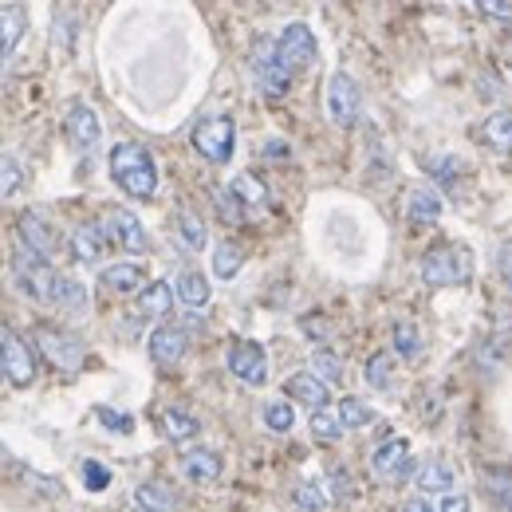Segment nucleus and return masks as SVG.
Instances as JSON below:
<instances>
[{
  "mask_svg": "<svg viewBox=\"0 0 512 512\" xmlns=\"http://www.w3.org/2000/svg\"><path fill=\"white\" fill-rule=\"evenodd\" d=\"M111 178L127 197L150 201L158 193V162L142 142H119L111 150Z\"/></svg>",
  "mask_w": 512,
  "mask_h": 512,
  "instance_id": "1",
  "label": "nucleus"
},
{
  "mask_svg": "<svg viewBox=\"0 0 512 512\" xmlns=\"http://www.w3.org/2000/svg\"><path fill=\"white\" fill-rule=\"evenodd\" d=\"M422 280L430 288H457V284H469L473 276V253L465 245H434L422 253V264H418Z\"/></svg>",
  "mask_w": 512,
  "mask_h": 512,
  "instance_id": "2",
  "label": "nucleus"
},
{
  "mask_svg": "<svg viewBox=\"0 0 512 512\" xmlns=\"http://www.w3.org/2000/svg\"><path fill=\"white\" fill-rule=\"evenodd\" d=\"M12 280H16V288H20L28 300H36V304H52V292H56L60 272L52 268V260L28 253V249L20 245V249L12 253Z\"/></svg>",
  "mask_w": 512,
  "mask_h": 512,
  "instance_id": "3",
  "label": "nucleus"
},
{
  "mask_svg": "<svg viewBox=\"0 0 512 512\" xmlns=\"http://www.w3.org/2000/svg\"><path fill=\"white\" fill-rule=\"evenodd\" d=\"M193 150L213 162V166H225L237 150V123L229 115H213V119H201L193 127Z\"/></svg>",
  "mask_w": 512,
  "mask_h": 512,
  "instance_id": "4",
  "label": "nucleus"
},
{
  "mask_svg": "<svg viewBox=\"0 0 512 512\" xmlns=\"http://www.w3.org/2000/svg\"><path fill=\"white\" fill-rule=\"evenodd\" d=\"M253 75H256V87H260L264 99H284V95H288V87H292V71L280 64V56H276V40H256Z\"/></svg>",
  "mask_w": 512,
  "mask_h": 512,
  "instance_id": "5",
  "label": "nucleus"
},
{
  "mask_svg": "<svg viewBox=\"0 0 512 512\" xmlns=\"http://www.w3.org/2000/svg\"><path fill=\"white\" fill-rule=\"evenodd\" d=\"M32 335H36L40 355H44L52 367H60V371H79V367H83L87 347H83L71 331H60V327H36Z\"/></svg>",
  "mask_w": 512,
  "mask_h": 512,
  "instance_id": "6",
  "label": "nucleus"
},
{
  "mask_svg": "<svg viewBox=\"0 0 512 512\" xmlns=\"http://www.w3.org/2000/svg\"><path fill=\"white\" fill-rule=\"evenodd\" d=\"M323 107H327V119H331L335 127L347 130L359 123L363 99H359V87H355V79H351L347 71H335V75L327 79V99H323Z\"/></svg>",
  "mask_w": 512,
  "mask_h": 512,
  "instance_id": "7",
  "label": "nucleus"
},
{
  "mask_svg": "<svg viewBox=\"0 0 512 512\" xmlns=\"http://www.w3.org/2000/svg\"><path fill=\"white\" fill-rule=\"evenodd\" d=\"M0 375L12 386H32L36 379V359H32L28 343L8 327H0Z\"/></svg>",
  "mask_w": 512,
  "mask_h": 512,
  "instance_id": "8",
  "label": "nucleus"
},
{
  "mask_svg": "<svg viewBox=\"0 0 512 512\" xmlns=\"http://www.w3.org/2000/svg\"><path fill=\"white\" fill-rule=\"evenodd\" d=\"M316 52L320 48H316V36H312L308 24H288L280 32V40H276V56H280V64L288 67L292 75L316 64Z\"/></svg>",
  "mask_w": 512,
  "mask_h": 512,
  "instance_id": "9",
  "label": "nucleus"
},
{
  "mask_svg": "<svg viewBox=\"0 0 512 512\" xmlns=\"http://www.w3.org/2000/svg\"><path fill=\"white\" fill-rule=\"evenodd\" d=\"M229 371L249 386H264L268 383V355L256 339H237L229 343Z\"/></svg>",
  "mask_w": 512,
  "mask_h": 512,
  "instance_id": "10",
  "label": "nucleus"
},
{
  "mask_svg": "<svg viewBox=\"0 0 512 512\" xmlns=\"http://www.w3.org/2000/svg\"><path fill=\"white\" fill-rule=\"evenodd\" d=\"M103 233H107V241L111 245H119V249H127V253H146L150 249V237H146V229H142V221L130 213V209H111L103 221Z\"/></svg>",
  "mask_w": 512,
  "mask_h": 512,
  "instance_id": "11",
  "label": "nucleus"
},
{
  "mask_svg": "<svg viewBox=\"0 0 512 512\" xmlns=\"http://www.w3.org/2000/svg\"><path fill=\"white\" fill-rule=\"evenodd\" d=\"M16 233H20V245H24L28 253L44 256V260H52V256L60 253V237H56V229H52L40 213H32V209H24V213H20Z\"/></svg>",
  "mask_w": 512,
  "mask_h": 512,
  "instance_id": "12",
  "label": "nucleus"
},
{
  "mask_svg": "<svg viewBox=\"0 0 512 512\" xmlns=\"http://www.w3.org/2000/svg\"><path fill=\"white\" fill-rule=\"evenodd\" d=\"M410 469H414V461H410L406 438H390V442H383V446L371 453V473L379 481H406Z\"/></svg>",
  "mask_w": 512,
  "mask_h": 512,
  "instance_id": "13",
  "label": "nucleus"
},
{
  "mask_svg": "<svg viewBox=\"0 0 512 512\" xmlns=\"http://www.w3.org/2000/svg\"><path fill=\"white\" fill-rule=\"evenodd\" d=\"M186 347H190V339L178 323H162V327L150 331V359L158 367H178L186 359Z\"/></svg>",
  "mask_w": 512,
  "mask_h": 512,
  "instance_id": "14",
  "label": "nucleus"
},
{
  "mask_svg": "<svg viewBox=\"0 0 512 512\" xmlns=\"http://www.w3.org/2000/svg\"><path fill=\"white\" fill-rule=\"evenodd\" d=\"M67 138H71V146L83 150V154H91V150L99 146L103 127H99V115H95L87 103H71V107H67Z\"/></svg>",
  "mask_w": 512,
  "mask_h": 512,
  "instance_id": "15",
  "label": "nucleus"
},
{
  "mask_svg": "<svg viewBox=\"0 0 512 512\" xmlns=\"http://www.w3.org/2000/svg\"><path fill=\"white\" fill-rule=\"evenodd\" d=\"M24 32H28V12H24V4H0V71L12 60V52L20 48Z\"/></svg>",
  "mask_w": 512,
  "mask_h": 512,
  "instance_id": "16",
  "label": "nucleus"
},
{
  "mask_svg": "<svg viewBox=\"0 0 512 512\" xmlns=\"http://www.w3.org/2000/svg\"><path fill=\"white\" fill-rule=\"evenodd\" d=\"M103 292L111 296H130V292H142L146 288V268L134 264V260H123V264H107L103 276H99Z\"/></svg>",
  "mask_w": 512,
  "mask_h": 512,
  "instance_id": "17",
  "label": "nucleus"
},
{
  "mask_svg": "<svg viewBox=\"0 0 512 512\" xmlns=\"http://www.w3.org/2000/svg\"><path fill=\"white\" fill-rule=\"evenodd\" d=\"M107 233H103V225L99 221H87V225H79L75 233H71V256L79 260V264H95V260H103L107 253Z\"/></svg>",
  "mask_w": 512,
  "mask_h": 512,
  "instance_id": "18",
  "label": "nucleus"
},
{
  "mask_svg": "<svg viewBox=\"0 0 512 512\" xmlns=\"http://www.w3.org/2000/svg\"><path fill=\"white\" fill-rule=\"evenodd\" d=\"M182 473L190 477L193 485H213L225 473V461L213 449H190V453H182Z\"/></svg>",
  "mask_w": 512,
  "mask_h": 512,
  "instance_id": "19",
  "label": "nucleus"
},
{
  "mask_svg": "<svg viewBox=\"0 0 512 512\" xmlns=\"http://www.w3.org/2000/svg\"><path fill=\"white\" fill-rule=\"evenodd\" d=\"M134 512H178V493L166 481H142L134 489Z\"/></svg>",
  "mask_w": 512,
  "mask_h": 512,
  "instance_id": "20",
  "label": "nucleus"
},
{
  "mask_svg": "<svg viewBox=\"0 0 512 512\" xmlns=\"http://www.w3.org/2000/svg\"><path fill=\"white\" fill-rule=\"evenodd\" d=\"M284 394H288V398H296V402H304V406H312V410H323V406H327V398H331L327 383H320L312 371L292 375V379L284 383Z\"/></svg>",
  "mask_w": 512,
  "mask_h": 512,
  "instance_id": "21",
  "label": "nucleus"
},
{
  "mask_svg": "<svg viewBox=\"0 0 512 512\" xmlns=\"http://www.w3.org/2000/svg\"><path fill=\"white\" fill-rule=\"evenodd\" d=\"M174 288L166 284V280H154V284H146L142 292H138V316H146V320H162V316H170V308H174Z\"/></svg>",
  "mask_w": 512,
  "mask_h": 512,
  "instance_id": "22",
  "label": "nucleus"
},
{
  "mask_svg": "<svg viewBox=\"0 0 512 512\" xmlns=\"http://www.w3.org/2000/svg\"><path fill=\"white\" fill-rule=\"evenodd\" d=\"M406 217L414 225H438V217H442V197H438V190H430V186L410 190V197H406Z\"/></svg>",
  "mask_w": 512,
  "mask_h": 512,
  "instance_id": "23",
  "label": "nucleus"
},
{
  "mask_svg": "<svg viewBox=\"0 0 512 512\" xmlns=\"http://www.w3.org/2000/svg\"><path fill=\"white\" fill-rule=\"evenodd\" d=\"M174 296L182 300V308H190V312H205V308H209V280H205L201 272L186 268V272L178 276V284H174Z\"/></svg>",
  "mask_w": 512,
  "mask_h": 512,
  "instance_id": "24",
  "label": "nucleus"
},
{
  "mask_svg": "<svg viewBox=\"0 0 512 512\" xmlns=\"http://www.w3.org/2000/svg\"><path fill=\"white\" fill-rule=\"evenodd\" d=\"M87 288L79 284V280H71V276H60L56 280V292H52V308H60L64 316H83L87 312Z\"/></svg>",
  "mask_w": 512,
  "mask_h": 512,
  "instance_id": "25",
  "label": "nucleus"
},
{
  "mask_svg": "<svg viewBox=\"0 0 512 512\" xmlns=\"http://www.w3.org/2000/svg\"><path fill=\"white\" fill-rule=\"evenodd\" d=\"M453 485H457V473H453L449 461H426V465L418 469V489H422V493L446 497V493H453Z\"/></svg>",
  "mask_w": 512,
  "mask_h": 512,
  "instance_id": "26",
  "label": "nucleus"
},
{
  "mask_svg": "<svg viewBox=\"0 0 512 512\" xmlns=\"http://www.w3.org/2000/svg\"><path fill=\"white\" fill-rule=\"evenodd\" d=\"M229 193L241 201L245 213H249V209H268V190H264V182L253 178V174H237V178L229 182Z\"/></svg>",
  "mask_w": 512,
  "mask_h": 512,
  "instance_id": "27",
  "label": "nucleus"
},
{
  "mask_svg": "<svg viewBox=\"0 0 512 512\" xmlns=\"http://www.w3.org/2000/svg\"><path fill=\"white\" fill-rule=\"evenodd\" d=\"M162 434L182 446V442H193V438L201 434V422H197L193 414H186V410H166V414H162Z\"/></svg>",
  "mask_w": 512,
  "mask_h": 512,
  "instance_id": "28",
  "label": "nucleus"
},
{
  "mask_svg": "<svg viewBox=\"0 0 512 512\" xmlns=\"http://www.w3.org/2000/svg\"><path fill=\"white\" fill-rule=\"evenodd\" d=\"M241 264H245V249H241L237 241H221V245L213 249V276H217V280H233V276L241 272Z\"/></svg>",
  "mask_w": 512,
  "mask_h": 512,
  "instance_id": "29",
  "label": "nucleus"
},
{
  "mask_svg": "<svg viewBox=\"0 0 512 512\" xmlns=\"http://www.w3.org/2000/svg\"><path fill=\"white\" fill-rule=\"evenodd\" d=\"M308 430H312V438L323 442V446H335V442L347 434V430H343V422H339V414H335V410H327V406H323V410H312Z\"/></svg>",
  "mask_w": 512,
  "mask_h": 512,
  "instance_id": "30",
  "label": "nucleus"
},
{
  "mask_svg": "<svg viewBox=\"0 0 512 512\" xmlns=\"http://www.w3.org/2000/svg\"><path fill=\"white\" fill-rule=\"evenodd\" d=\"M178 237H182V245H186V249H193V253H201V249L209 245L205 221H201L193 209H182V213H178Z\"/></svg>",
  "mask_w": 512,
  "mask_h": 512,
  "instance_id": "31",
  "label": "nucleus"
},
{
  "mask_svg": "<svg viewBox=\"0 0 512 512\" xmlns=\"http://www.w3.org/2000/svg\"><path fill=\"white\" fill-rule=\"evenodd\" d=\"M485 142L493 146V150H512V111H497V115H489L485 119Z\"/></svg>",
  "mask_w": 512,
  "mask_h": 512,
  "instance_id": "32",
  "label": "nucleus"
},
{
  "mask_svg": "<svg viewBox=\"0 0 512 512\" xmlns=\"http://www.w3.org/2000/svg\"><path fill=\"white\" fill-rule=\"evenodd\" d=\"M363 379L375 386V390H390V383H394V355H390V351H379V355H371V359H367V371H363Z\"/></svg>",
  "mask_w": 512,
  "mask_h": 512,
  "instance_id": "33",
  "label": "nucleus"
},
{
  "mask_svg": "<svg viewBox=\"0 0 512 512\" xmlns=\"http://www.w3.org/2000/svg\"><path fill=\"white\" fill-rule=\"evenodd\" d=\"M335 414H339L343 430H359V426H371V422H375V410H371L367 402H359V398H343Z\"/></svg>",
  "mask_w": 512,
  "mask_h": 512,
  "instance_id": "34",
  "label": "nucleus"
},
{
  "mask_svg": "<svg viewBox=\"0 0 512 512\" xmlns=\"http://www.w3.org/2000/svg\"><path fill=\"white\" fill-rule=\"evenodd\" d=\"M292 501H296V509H300V512H323L331 497L323 493L316 481H300V485L292 489Z\"/></svg>",
  "mask_w": 512,
  "mask_h": 512,
  "instance_id": "35",
  "label": "nucleus"
},
{
  "mask_svg": "<svg viewBox=\"0 0 512 512\" xmlns=\"http://www.w3.org/2000/svg\"><path fill=\"white\" fill-rule=\"evenodd\" d=\"M20 186H24V166L12 154H0V201L20 193Z\"/></svg>",
  "mask_w": 512,
  "mask_h": 512,
  "instance_id": "36",
  "label": "nucleus"
},
{
  "mask_svg": "<svg viewBox=\"0 0 512 512\" xmlns=\"http://www.w3.org/2000/svg\"><path fill=\"white\" fill-rule=\"evenodd\" d=\"M312 367H316L312 375H316L320 383H339V379H343V359H339L335 351H327V347H320V351L312 355Z\"/></svg>",
  "mask_w": 512,
  "mask_h": 512,
  "instance_id": "37",
  "label": "nucleus"
},
{
  "mask_svg": "<svg viewBox=\"0 0 512 512\" xmlns=\"http://www.w3.org/2000/svg\"><path fill=\"white\" fill-rule=\"evenodd\" d=\"M292 422H296L292 402H268V406H264V426H268L272 434H288Z\"/></svg>",
  "mask_w": 512,
  "mask_h": 512,
  "instance_id": "38",
  "label": "nucleus"
},
{
  "mask_svg": "<svg viewBox=\"0 0 512 512\" xmlns=\"http://www.w3.org/2000/svg\"><path fill=\"white\" fill-rule=\"evenodd\" d=\"M394 351L402 359H414L422 351V339H418V327L414 323H394Z\"/></svg>",
  "mask_w": 512,
  "mask_h": 512,
  "instance_id": "39",
  "label": "nucleus"
},
{
  "mask_svg": "<svg viewBox=\"0 0 512 512\" xmlns=\"http://www.w3.org/2000/svg\"><path fill=\"white\" fill-rule=\"evenodd\" d=\"M213 201H217V213H221V221H225V225H245V217H249V213L241 209V201H237L233 193L217 190L213 193Z\"/></svg>",
  "mask_w": 512,
  "mask_h": 512,
  "instance_id": "40",
  "label": "nucleus"
},
{
  "mask_svg": "<svg viewBox=\"0 0 512 512\" xmlns=\"http://www.w3.org/2000/svg\"><path fill=\"white\" fill-rule=\"evenodd\" d=\"M83 481H87L91 493H99V489L111 485V469H103L99 461H83Z\"/></svg>",
  "mask_w": 512,
  "mask_h": 512,
  "instance_id": "41",
  "label": "nucleus"
},
{
  "mask_svg": "<svg viewBox=\"0 0 512 512\" xmlns=\"http://www.w3.org/2000/svg\"><path fill=\"white\" fill-rule=\"evenodd\" d=\"M461 170H465V166H461V158H434V162H430V174H434V178H438V182H457V174H461Z\"/></svg>",
  "mask_w": 512,
  "mask_h": 512,
  "instance_id": "42",
  "label": "nucleus"
},
{
  "mask_svg": "<svg viewBox=\"0 0 512 512\" xmlns=\"http://www.w3.org/2000/svg\"><path fill=\"white\" fill-rule=\"evenodd\" d=\"M477 8L497 24H512V0H477Z\"/></svg>",
  "mask_w": 512,
  "mask_h": 512,
  "instance_id": "43",
  "label": "nucleus"
},
{
  "mask_svg": "<svg viewBox=\"0 0 512 512\" xmlns=\"http://www.w3.org/2000/svg\"><path fill=\"white\" fill-rule=\"evenodd\" d=\"M95 414H99V422H103V426H111L115 434H130V418H127V414H115V410H107V406H99Z\"/></svg>",
  "mask_w": 512,
  "mask_h": 512,
  "instance_id": "44",
  "label": "nucleus"
},
{
  "mask_svg": "<svg viewBox=\"0 0 512 512\" xmlns=\"http://www.w3.org/2000/svg\"><path fill=\"white\" fill-rule=\"evenodd\" d=\"M438 512H469V497L453 489V493H446V497H442V505H438Z\"/></svg>",
  "mask_w": 512,
  "mask_h": 512,
  "instance_id": "45",
  "label": "nucleus"
},
{
  "mask_svg": "<svg viewBox=\"0 0 512 512\" xmlns=\"http://www.w3.org/2000/svg\"><path fill=\"white\" fill-rule=\"evenodd\" d=\"M501 276H505V284H509V292H512V241L509 245H501Z\"/></svg>",
  "mask_w": 512,
  "mask_h": 512,
  "instance_id": "46",
  "label": "nucleus"
},
{
  "mask_svg": "<svg viewBox=\"0 0 512 512\" xmlns=\"http://www.w3.org/2000/svg\"><path fill=\"white\" fill-rule=\"evenodd\" d=\"M402 512H438L426 497H410V501H402Z\"/></svg>",
  "mask_w": 512,
  "mask_h": 512,
  "instance_id": "47",
  "label": "nucleus"
},
{
  "mask_svg": "<svg viewBox=\"0 0 512 512\" xmlns=\"http://www.w3.org/2000/svg\"><path fill=\"white\" fill-rule=\"evenodd\" d=\"M264 154H268V158H284L288 150H284V142H268V150H264Z\"/></svg>",
  "mask_w": 512,
  "mask_h": 512,
  "instance_id": "48",
  "label": "nucleus"
},
{
  "mask_svg": "<svg viewBox=\"0 0 512 512\" xmlns=\"http://www.w3.org/2000/svg\"><path fill=\"white\" fill-rule=\"evenodd\" d=\"M4 461H12V457H8V449L0 446V465H4Z\"/></svg>",
  "mask_w": 512,
  "mask_h": 512,
  "instance_id": "49",
  "label": "nucleus"
},
{
  "mask_svg": "<svg viewBox=\"0 0 512 512\" xmlns=\"http://www.w3.org/2000/svg\"><path fill=\"white\" fill-rule=\"evenodd\" d=\"M505 512H512V501H509V505H505Z\"/></svg>",
  "mask_w": 512,
  "mask_h": 512,
  "instance_id": "50",
  "label": "nucleus"
}]
</instances>
